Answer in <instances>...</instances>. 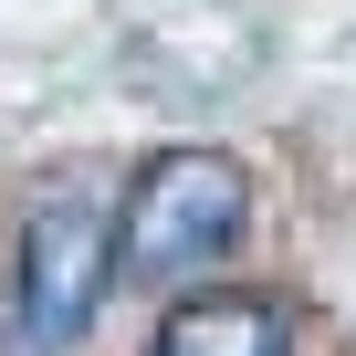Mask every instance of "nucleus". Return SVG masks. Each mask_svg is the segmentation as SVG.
Masks as SVG:
<instances>
[{"mask_svg":"<svg viewBox=\"0 0 356 356\" xmlns=\"http://www.w3.org/2000/svg\"><path fill=\"white\" fill-rule=\"evenodd\" d=\"M157 356H283V304L262 293H200L157 325Z\"/></svg>","mask_w":356,"mask_h":356,"instance_id":"7ed1b4c3","label":"nucleus"},{"mask_svg":"<svg viewBox=\"0 0 356 356\" xmlns=\"http://www.w3.org/2000/svg\"><path fill=\"white\" fill-rule=\"evenodd\" d=\"M115 252H126V231H115L105 200H42L32 210V231H22V314H32L42 346H74L95 325V304L115 283Z\"/></svg>","mask_w":356,"mask_h":356,"instance_id":"f03ea898","label":"nucleus"},{"mask_svg":"<svg viewBox=\"0 0 356 356\" xmlns=\"http://www.w3.org/2000/svg\"><path fill=\"white\" fill-rule=\"evenodd\" d=\"M252 220V178L220 157V147H178L136 178V200H126V273L147 283H178V273H200L241 241Z\"/></svg>","mask_w":356,"mask_h":356,"instance_id":"f257e3e1","label":"nucleus"}]
</instances>
